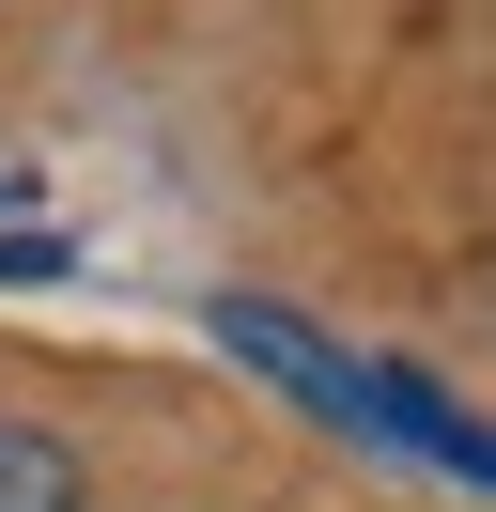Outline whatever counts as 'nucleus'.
Returning <instances> with one entry per match:
<instances>
[{
	"label": "nucleus",
	"instance_id": "f257e3e1",
	"mask_svg": "<svg viewBox=\"0 0 496 512\" xmlns=\"http://www.w3.org/2000/svg\"><path fill=\"white\" fill-rule=\"evenodd\" d=\"M217 342H233L248 373H279L310 419H357V435H372V357L310 342V326H295V311H264V295H217Z\"/></svg>",
	"mask_w": 496,
	"mask_h": 512
},
{
	"label": "nucleus",
	"instance_id": "f03ea898",
	"mask_svg": "<svg viewBox=\"0 0 496 512\" xmlns=\"http://www.w3.org/2000/svg\"><path fill=\"white\" fill-rule=\"evenodd\" d=\"M0 512H78V466H62V435L0 419Z\"/></svg>",
	"mask_w": 496,
	"mask_h": 512
},
{
	"label": "nucleus",
	"instance_id": "7ed1b4c3",
	"mask_svg": "<svg viewBox=\"0 0 496 512\" xmlns=\"http://www.w3.org/2000/svg\"><path fill=\"white\" fill-rule=\"evenodd\" d=\"M0 280H62V233H0Z\"/></svg>",
	"mask_w": 496,
	"mask_h": 512
}]
</instances>
